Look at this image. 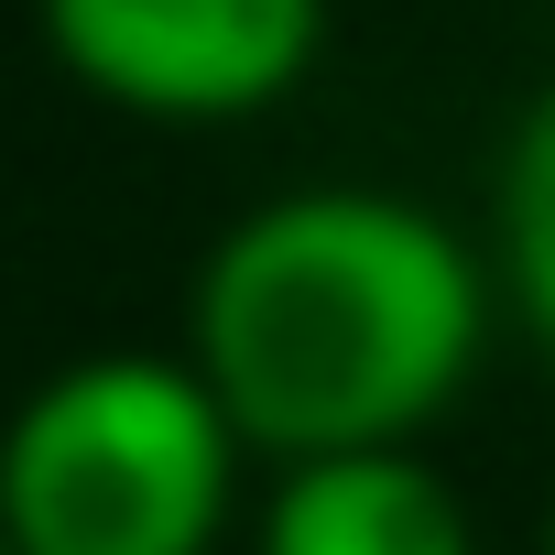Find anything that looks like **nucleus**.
I'll return each instance as SVG.
<instances>
[{
  "mask_svg": "<svg viewBox=\"0 0 555 555\" xmlns=\"http://www.w3.org/2000/svg\"><path fill=\"white\" fill-rule=\"evenodd\" d=\"M490 261L403 185L250 196L185 284V371L272 468L425 447L490 360Z\"/></svg>",
  "mask_w": 555,
  "mask_h": 555,
  "instance_id": "1",
  "label": "nucleus"
},
{
  "mask_svg": "<svg viewBox=\"0 0 555 555\" xmlns=\"http://www.w3.org/2000/svg\"><path fill=\"white\" fill-rule=\"evenodd\" d=\"M240 457L185 349H88L0 425V555H218Z\"/></svg>",
  "mask_w": 555,
  "mask_h": 555,
  "instance_id": "2",
  "label": "nucleus"
},
{
  "mask_svg": "<svg viewBox=\"0 0 555 555\" xmlns=\"http://www.w3.org/2000/svg\"><path fill=\"white\" fill-rule=\"evenodd\" d=\"M44 55L120 120L218 131L284 109L338 34V0H34Z\"/></svg>",
  "mask_w": 555,
  "mask_h": 555,
  "instance_id": "3",
  "label": "nucleus"
},
{
  "mask_svg": "<svg viewBox=\"0 0 555 555\" xmlns=\"http://www.w3.org/2000/svg\"><path fill=\"white\" fill-rule=\"evenodd\" d=\"M250 555H479L468 501L425 447L392 457H306L272 468L250 512Z\"/></svg>",
  "mask_w": 555,
  "mask_h": 555,
  "instance_id": "4",
  "label": "nucleus"
},
{
  "mask_svg": "<svg viewBox=\"0 0 555 555\" xmlns=\"http://www.w3.org/2000/svg\"><path fill=\"white\" fill-rule=\"evenodd\" d=\"M490 295L522 317V338L555 360V77L522 99L501 175H490Z\"/></svg>",
  "mask_w": 555,
  "mask_h": 555,
  "instance_id": "5",
  "label": "nucleus"
},
{
  "mask_svg": "<svg viewBox=\"0 0 555 555\" xmlns=\"http://www.w3.org/2000/svg\"><path fill=\"white\" fill-rule=\"evenodd\" d=\"M544 555H555V501H544Z\"/></svg>",
  "mask_w": 555,
  "mask_h": 555,
  "instance_id": "6",
  "label": "nucleus"
}]
</instances>
